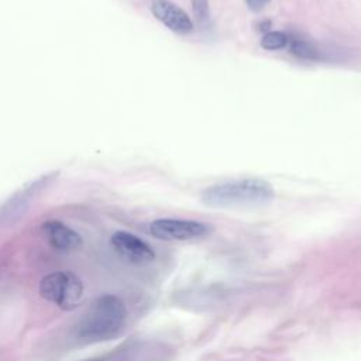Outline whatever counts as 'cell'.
Masks as SVG:
<instances>
[{"instance_id":"cell-1","label":"cell","mask_w":361,"mask_h":361,"mask_svg":"<svg viewBox=\"0 0 361 361\" xmlns=\"http://www.w3.org/2000/svg\"><path fill=\"white\" fill-rule=\"evenodd\" d=\"M275 197L272 185L261 178L234 179L213 185L202 192L200 200L210 207H255Z\"/></svg>"},{"instance_id":"cell-2","label":"cell","mask_w":361,"mask_h":361,"mask_svg":"<svg viewBox=\"0 0 361 361\" xmlns=\"http://www.w3.org/2000/svg\"><path fill=\"white\" fill-rule=\"evenodd\" d=\"M127 309L114 295H102L92 302L76 324V336L86 341L114 338L124 327Z\"/></svg>"},{"instance_id":"cell-3","label":"cell","mask_w":361,"mask_h":361,"mask_svg":"<svg viewBox=\"0 0 361 361\" xmlns=\"http://www.w3.org/2000/svg\"><path fill=\"white\" fill-rule=\"evenodd\" d=\"M83 283L71 271H56L39 281L41 296L63 310L75 309L83 298Z\"/></svg>"},{"instance_id":"cell-4","label":"cell","mask_w":361,"mask_h":361,"mask_svg":"<svg viewBox=\"0 0 361 361\" xmlns=\"http://www.w3.org/2000/svg\"><path fill=\"white\" fill-rule=\"evenodd\" d=\"M212 227L206 223L189 219H157L149 224V233L165 241H189L207 235Z\"/></svg>"},{"instance_id":"cell-5","label":"cell","mask_w":361,"mask_h":361,"mask_svg":"<svg viewBox=\"0 0 361 361\" xmlns=\"http://www.w3.org/2000/svg\"><path fill=\"white\" fill-rule=\"evenodd\" d=\"M55 173H47L31 183L25 185L23 189L16 192L13 196H10L1 206H0V226L10 224L17 221L30 207L31 202L35 199V196L52 180Z\"/></svg>"},{"instance_id":"cell-6","label":"cell","mask_w":361,"mask_h":361,"mask_svg":"<svg viewBox=\"0 0 361 361\" xmlns=\"http://www.w3.org/2000/svg\"><path fill=\"white\" fill-rule=\"evenodd\" d=\"M114 251L128 262L142 265L155 259L152 247L135 234L128 231H116L110 238Z\"/></svg>"},{"instance_id":"cell-7","label":"cell","mask_w":361,"mask_h":361,"mask_svg":"<svg viewBox=\"0 0 361 361\" xmlns=\"http://www.w3.org/2000/svg\"><path fill=\"white\" fill-rule=\"evenodd\" d=\"M149 8L159 23L176 34L185 35L193 30V23L186 11L171 0H152Z\"/></svg>"},{"instance_id":"cell-8","label":"cell","mask_w":361,"mask_h":361,"mask_svg":"<svg viewBox=\"0 0 361 361\" xmlns=\"http://www.w3.org/2000/svg\"><path fill=\"white\" fill-rule=\"evenodd\" d=\"M47 243L58 251H73L82 245V235L59 220H48L41 226Z\"/></svg>"},{"instance_id":"cell-9","label":"cell","mask_w":361,"mask_h":361,"mask_svg":"<svg viewBox=\"0 0 361 361\" xmlns=\"http://www.w3.org/2000/svg\"><path fill=\"white\" fill-rule=\"evenodd\" d=\"M288 41H289V37L285 32H282V31H269V32L262 35L259 44L264 49L276 51V49L285 48L288 45Z\"/></svg>"},{"instance_id":"cell-10","label":"cell","mask_w":361,"mask_h":361,"mask_svg":"<svg viewBox=\"0 0 361 361\" xmlns=\"http://www.w3.org/2000/svg\"><path fill=\"white\" fill-rule=\"evenodd\" d=\"M288 44L290 45V52L302 59H316L317 51L307 42L299 38H289Z\"/></svg>"},{"instance_id":"cell-11","label":"cell","mask_w":361,"mask_h":361,"mask_svg":"<svg viewBox=\"0 0 361 361\" xmlns=\"http://www.w3.org/2000/svg\"><path fill=\"white\" fill-rule=\"evenodd\" d=\"M192 8L197 21L203 23L209 18V3L207 0H192Z\"/></svg>"},{"instance_id":"cell-12","label":"cell","mask_w":361,"mask_h":361,"mask_svg":"<svg viewBox=\"0 0 361 361\" xmlns=\"http://www.w3.org/2000/svg\"><path fill=\"white\" fill-rule=\"evenodd\" d=\"M244 1H245V4L248 6L250 10H252V11H259V10H262L271 0H244Z\"/></svg>"}]
</instances>
